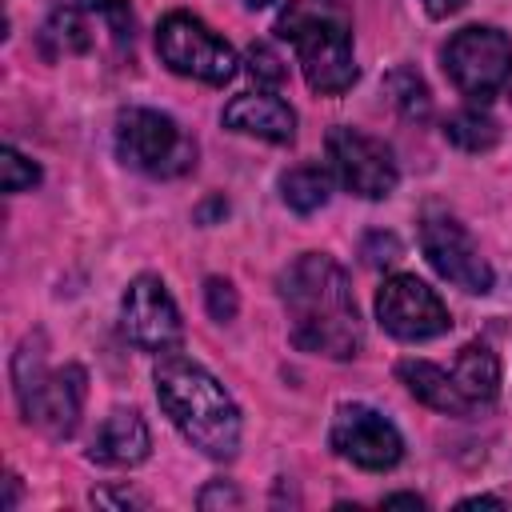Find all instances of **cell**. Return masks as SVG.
I'll return each mask as SVG.
<instances>
[{"mask_svg": "<svg viewBox=\"0 0 512 512\" xmlns=\"http://www.w3.org/2000/svg\"><path fill=\"white\" fill-rule=\"evenodd\" d=\"M84 392L88 376L80 364L44 368V356L32 348V340H24V348L16 352V400L28 424L48 432L52 440H68L80 424Z\"/></svg>", "mask_w": 512, "mask_h": 512, "instance_id": "277c9868", "label": "cell"}, {"mask_svg": "<svg viewBox=\"0 0 512 512\" xmlns=\"http://www.w3.org/2000/svg\"><path fill=\"white\" fill-rule=\"evenodd\" d=\"M396 376L404 380V388L420 404H428V408H436L444 416H472V404L464 400V392L456 388V380H452L448 368L428 364V360H400L396 364Z\"/></svg>", "mask_w": 512, "mask_h": 512, "instance_id": "9a60e30c", "label": "cell"}, {"mask_svg": "<svg viewBox=\"0 0 512 512\" xmlns=\"http://www.w3.org/2000/svg\"><path fill=\"white\" fill-rule=\"evenodd\" d=\"M156 400L168 420L212 460H232L240 448V408L224 384L184 352H160L156 360Z\"/></svg>", "mask_w": 512, "mask_h": 512, "instance_id": "7a4b0ae2", "label": "cell"}, {"mask_svg": "<svg viewBox=\"0 0 512 512\" xmlns=\"http://www.w3.org/2000/svg\"><path fill=\"white\" fill-rule=\"evenodd\" d=\"M276 36L296 48V64L312 92L340 96L356 84L352 20L340 0H288L276 16Z\"/></svg>", "mask_w": 512, "mask_h": 512, "instance_id": "3957f363", "label": "cell"}, {"mask_svg": "<svg viewBox=\"0 0 512 512\" xmlns=\"http://www.w3.org/2000/svg\"><path fill=\"white\" fill-rule=\"evenodd\" d=\"M120 324H124V336L144 352H172L184 340L180 308H176L172 292L164 288V280L152 272H144L128 284V292L120 300Z\"/></svg>", "mask_w": 512, "mask_h": 512, "instance_id": "7c38bea8", "label": "cell"}, {"mask_svg": "<svg viewBox=\"0 0 512 512\" xmlns=\"http://www.w3.org/2000/svg\"><path fill=\"white\" fill-rule=\"evenodd\" d=\"M116 156L144 176H180L196 164V140L156 108H124L116 116Z\"/></svg>", "mask_w": 512, "mask_h": 512, "instance_id": "5b68a950", "label": "cell"}, {"mask_svg": "<svg viewBox=\"0 0 512 512\" xmlns=\"http://www.w3.org/2000/svg\"><path fill=\"white\" fill-rule=\"evenodd\" d=\"M204 300H208V316L220 320V324H228V320L236 316V308H240L236 288H232L224 276H208V280H204Z\"/></svg>", "mask_w": 512, "mask_h": 512, "instance_id": "603a6c76", "label": "cell"}, {"mask_svg": "<svg viewBox=\"0 0 512 512\" xmlns=\"http://www.w3.org/2000/svg\"><path fill=\"white\" fill-rule=\"evenodd\" d=\"M148 448H152V436H148L144 416L136 408H112L92 436L88 460L108 464V468H132L148 456Z\"/></svg>", "mask_w": 512, "mask_h": 512, "instance_id": "5bb4252c", "label": "cell"}, {"mask_svg": "<svg viewBox=\"0 0 512 512\" xmlns=\"http://www.w3.org/2000/svg\"><path fill=\"white\" fill-rule=\"evenodd\" d=\"M384 504H388V508H396V504H408V508H424V500H420V496H412V492H396V496H384Z\"/></svg>", "mask_w": 512, "mask_h": 512, "instance_id": "83f0119b", "label": "cell"}, {"mask_svg": "<svg viewBox=\"0 0 512 512\" xmlns=\"http://www.w3.org/2000/svg\"><path fill=\"white\" fill-rule=\"evenodd\" d=\"M460 508H504V500L500 496H468V500H460Z\"/></svg>", "mask_w": 512, "mask_h": 512, "instance_id": "4316f807", "label": "cell"}, {"mask_svg": "<svg viewBox=\"0 0 512 512\" xmlns=\"http://www.w3.org/2000/svg\"><path fill=\"white\" fill-rule=\"evenodd\" d=\"M448 372H452L456 388L464 392V400L472 404V412H476V408H488V404L500 396V360H496V352H492L488 344H480V340L464 344V348L456 352V360H452Z\"/></svg>", "mask_w": 512, "mask_h": 512, "instance_id": "2e32d148", "label": "cell"}, {"mask_svg": "<svg viewBox=\"0 0 512 512\" xmlns=\"http://www.w3.org/2000/svg\"><path fill=\"white\" fill-rule=\"evenodd\" d=\"M420 248L428 256V264L456 288L464 292H488L492 288V264L480 256L476 240L468 236V228L448 216V212H424L420 220Z\"/></svg>", "mask_w": 512, "mask_h": 512, "instance_id": "8fae6325", "label": "cell"}, {"mask_svg": "<svg viewBox=\"0 0 512 512\" xmlns=\"http://www.w3.org/2000/svg\"><path fill=\"white\" fill-rule=\"evenodd\" d=\"M280 196H284V204L292 212L308 216V212H316V208L328 204V196H332V172L324 164H296V168H288L280 176Z\"/></svg>", "mask_w": 512, "mask_h": 512, "instance_id": "ac0fdd59", "label": "cell"}, {"mask_svg": "<svg viewBox=\"0 0 512 512\" xmlns=\"http://www.w3.org/2000/svg\"><path fill=\"white\" fill-rule=\"evenodd\" d=\"M88 4L80 8V4H72V0H64V4H56L52 8V16L44 20V48L52 52V56H72V52H88L92 48V24H88Z\"/></svg>", "mask_w": 512, "mask_h": 512, "instance_id": "e0dca14e", "label": "cell"}, {"mask_svg": "<svg viewBox=\"0 0 512 512\" xmlns=\"http://www.w3.org/2000/svg\"><path fill=\"white\" fill-rule=\"evenodd\" d=\"M444 72L468 100L488 104L512 80V40L492 24H468L448 40Z\"/></svg>", "mask_w": 512, "mask_h": 512, "instance_id": "8992f818", "label": "cell"}, {"mask_svg": "<svg viewBox=\"0 0 512 512\" xmlns=\"http://www.w3.org/2000/svg\"><path fill=\"white\" fill-rule=\"evenodd\" d=\"M328 444L340 460H348L364 472H388L404 456V440H400L396 424L368 404H344L332 416Z\"/></svg>", "mask_w": 512, "mask_h": 512, "instance_id": "30bf717a", "label": "cell"}, {"mask_svg": "<svg viewBox=\"0 0 512 512\" xmlns=\"http://www.w3.org/2000/svg\"><path fill=\"white\" fill-rule=\"evenodd\" d=\"M156 52L176 76H192L204 84H228L236 76V52L228 40H220L200 16L192 12H168L156 28Z\"/></svg>", "mask_w": 512, "mask_h": 512, "instance_id": "52a82bcc", "label": "cell"}, {"mask_svg": "<svg viewBox=\"0 0 512 512\" xmlns=\"http://www.w3.org/2000/svg\"><path fill=\"white\" fill-rule=\"evenodd\" d=\"M212 500H224V504H240V496H236V492H232V488H228L224 480H220V484H212V488H208V492L200 496V508H208Z\"/></svg>", "mask_w": 512, "mask_h": 512, "instance_id": "484cf974", "label": "cell"}, {"mask_svg": "<svg viewBox=\"0 0 512 512\" xmlns=\"http://www.w3.org/2000/svg\"><path fill=\"white\" fill-rule=\"evenodd\" d=\"M224 124L232 132L268 140V144H292L296 140V112L276 92H244L224 104Z\"/></svg>", "mask_w": 512, "mask_h": 512, "instance_id": "4fadbf2b", "label": "cell"}, {"mask_svg": "<svg viewBox=\"0 0 512 512\" xmlns=\"http://www.w3.org/2000/svg\"><path fill=\"white\" fill-rule=\"evenodd\" d=\"M468 0H424V12L432 16V20H444V16H452V12H460Z\"/></svg>", "mask_w": 512, "mask_h": 512, "instance_id": "d4e9b609", "label": "cell"}, {"mask_svg": "<svg viewBox=\"0 0 512 512\" xmlns=\"http://www.w3.org/2000/svg\"><path fill=\"white\" fill-rule=\"evenodd\" d=\"M376 320L388 336L396 340H432L444 336L452 328V316L444 308V300L420 280V276H388L376 292Z\"/></svg>", "mask_w": 512, "mask_h": 512, "instance_id": "9c48e42d", "label": "cell"}, {"mask_svg": "<svg viewBox=\"0 0 512 512\" xmlns=\"http://www.w3.org/2000/svg\"><path fill=\"white\" fill-rule=\"evenodd\" d=\"M92 504H116V508H132V504H144V496H132V492H92Z\"/></svg>", "mask_w": 512, "mask_h": 512, "instance_id": "cb8c5ba5", "label": "cell"}, {"mask_svg": "<svg viewBox=\"0 0 512 512\" xmlns=\"http://www.w3.org/2000/svg\"><path fill=\"white\" fill-rule=\"evenodd\" d=\"M248 8H264V4H272V0H244Z\"/></svg>", "mask_w": 512, "mask_h": 512, "instance_id": "f1b7e54d", "label": "cell"}, {"mask_svg": "<svg viewBox=\"0 0 512 512\" xmlns=\"http://www.w3.org/2000/svg\"><path fill=\"white\" fill-rule=\"evenodd\" d=\"M444 140L456 144L460 152H488L500 140V124L480 108H460L444 120Z\"/></svg>", "mask_w": 512, "mask_h": 512, "instance_id": "d6986e66", "label": "cell"}, {"mask_svg": "<svg viewBox=\"0 0 512 512\" xmlns=\"http://www.w3.org/2000/svg\"><path fill=\"white\" fill-rule=\"evenodd\" d=\"M384 92H388V100L400 108L404 120H428L432 96H428V84H424L412 68H392V72L384 76Z\"/></svg>", "mask_w": 512, "mask_h": 512, "instance_id": "ffe728a7", "label": "cell"}, {"mask_svg": "<svg viewBox=\"0 0 512 512\" xmlns=\"http://www.w3.org/2000/svg\"><path fill=\"white\" fill-rule=\"evenodd\" d=\"M36 180H40V168H36L20 148L4 144V148H0V184H4V192H24V188H32Z\"/></svg>", "mask_w": 512, "mask_h": 512, "instance_id": "44dd1931", "label": "cell"}, {"mask_svg": "<svg viewBox=\"0 0 512 512\" xmlns=\"http://www.w3.org/2000/svg\"><path fill=\"white\" fill-rule=\"evenodd\" d=\"M244 60H248V72H252V80H256V84L280 88V84H284V76H288V72H284V64H280V56H276L268 44H252Z\"/></svg>", "mask_w": 512, "mask_h": 512, "instance_id": "7402d4cb", "label": "cell"}, {"mask_svg": "<svg viewBox=\"0 0 512 512\" xmlns=\"http://www.w3.org/2000/svg\"><path fill=\"white\" fill-rule=\"evenodd\" d=\"M324 148H328L332 176L348 192H356L364 200H384L400 184V168H396L392 148L384 140L360 132V128H344V124L332 128L328 140H324Z\"/></svg>", "mask_w": 512, "mask_h": 512, "instance_id": "ba28073f", "label": "cell"}, {"mask_svg": "<svg viewBox=\"0 0 512 512\" xmlns=\"http://www.w3.org/2000/svg\"><path fill=\"white\" fill-rule=\"evenodd\" d=\"M276 292L288 312V336L300 352L352 360L364 348V324L348 272L332 256L324 252L296 256L276 276Z\"/></svg>", "mask_w": 512, "mask_h": 512, "instance_id": "6da1fadb", "label": "cell"}]
</instances>
